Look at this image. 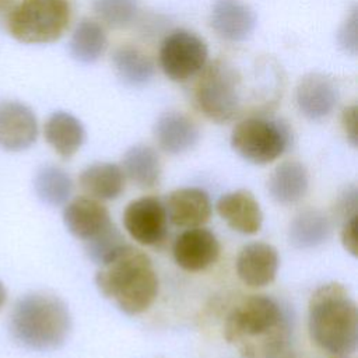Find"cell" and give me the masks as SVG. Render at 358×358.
Masks as SVG:
<instances>
[{
    "label": "cell",
    "mask_w": 358,
    "mask_h": 358,
    "mask_svg": "<svg viewBox=\"0 0 358 358\" xmlns=\"http://www.w3.org/2000/svg\"><path fill=\"white\" fill-rule=\"evenodd\" d=\"M289 336L287 312L267 295H252L241 301L224 322L225 340L243 358H288Z\"/></svg>",
    "instance_id": "cell-1"
},
{
    "label": "cell",
    "mask_w": 358,
    "mask_h": 358,
    "mask_svg": "<svg viewBox=\"0 0 358 358\" xmlns=\"http://www.w3.org/2000/svg\"><path fill=\"white\" fill-rule=\"evenodd\" d=\"M308 329L310 340L324 352L345 358L358 344V309L348 289L340 282H327L309 299Z\"/></svg>",
    "instance_id": "cell-2"
},
{
    "label": "cell",
    "mask_w": 358,
    "mask_h": 358,
    "mask_svg": "<svg viewBox=\"0 0 358 358\" xmlns=\"http://www.w3.org/2000/svg\"><path fill=\"white\" fill-rule=\"evenodd\" d=\"M95 285L123 313L133 316L145 312L154 303L159 282L151 259L127 243L99 266Z\"/></svg>",
    "instance_id": "cell-3"
},
{
    "label": "cell",
    "mask_w": 358,
    "mask_h": 358,
    "mask_svg": "<svg viewBox=\"0 0 358 358\" xmlns=\"http://www.w3.org/2000/svg\"><path fill=\"white\" fill-rule=\"evenodd\" d=\"M71 330L67 305L56 295L32 292L22 296L10 316V331L15 341L34 351L60 348Z\"/></svg>",
    "instance_id": "cell-4"
},
{
    "label": "cell",
    "mask_w": 358,
    "mask_h": 358,
    "mask_svg": "<svg viewBox=\"0 0 358 358\" xmlns=\"http://www.w3.org/2000/svg\"><path fill=\"white\" fill-rule=\"evenodd\" d=\"M194 88L199 110L215 123H228L245 110L243 73L229 59H217L201 71Z\"/></svg>",
    "instance_id": "cell-5"
},
{
    "label": "cell",
    "mask_w": 358,
    "mask_h": 358,
    "mask_svg": "<svg viewBox=\"0 0 358 358\" xmlns=\"http://www.w3.org/2000/svg\"><path fill=\"white\" fill-rule=\"evenodd\" d=\"M69 0H21L7 17L10 34L24 43H50L69 27Z\"/></svg>",
    "instance_id": "cell-6"
},
{
    "label": "cell",
    "mask_w": 358,
    "mask_h": 358,
    "mask_svg": "<svg viewBox=\"0 0 358 358\" xmlns=\"http://www.w3.org/2000/svg\"><path fill=\"white\" fill-rule=\"evenodd\" d=\"M289 140V129L284 122L264 116L246 117L231 133L234 151L256 165L275 161L287 150Z\"/></svg>",
    "instance_id": "cell-7"
},
{
    "label": "cell",
    "mask_w": 358,
    "mask_h": 358,
    "mask_svg": "<svg viewBox=\"0 0 358 358\" xmlns=\"http://www.w3.org/2000/svg\"><path fill=\"white\" fill-rule=\"evenodd\" d=\"M206 42L187 29L168 34L159 48V66L164 74L176 83H185L199 74L207 63Z\"/></svg>",
    "instance_id": "cell-8"
},
{
    "label": "cell",
    "mask_w": 358,
    "mask_h": 358,
    "mask_svg": "<svg viewBox=\"0 0 358 358\" xmlns=\"http://www.w3.org/2000/svg\"><path fill=\"white\" fill-rule=\"evenodd\" d=\"M166 211L164 203L152 196H143L130 201L123 213L127 234L138 243L152 246L166 235Z\"/></svg>",
    "instance_id": "cell-9"
},
{
    "label": "cell",
    "mask_w": 358,
    "mask_h": 358,
    "mask_svg": "<svg viewBox=\"0 0 358 358\" xmlns=\"http://www.w3.org/2000/svg\"><path fill=\"white\" fill-rule=\"evenodd\" d=\"M175 263L186 271H203L213 266L220 256V242L207 228H187L173 242Z\"/></svg>",
    "instance_id": "cell-10"
},
{
    "label": "cell",
    "mask_w": 358,
    "mask_h": 358,
    "mask_svg": "<svg viewBox=\"0 0 358 358\" xmlns=\"http://www.w3.org/2000/svg\"><path fill=\"white\" fill-rule=\"evenodd\" d=\"M38 137V122L31 108L18 101L0 102V147L24 151Z\"/></svg>",
    "instance_id": "cell-11"
},
{
    "label": "cell",
    "mask_w": 358,
    "mask_h": 358,
    "mask_svg": "<svg viewBox=\"0 0 358 358\" xmlns=\"http://www.w3.org/2000/svg\"><path fill=\"white\" fill-rule=\"evenodd\" d=\"M338 95V87L333 78L320 73H310L299 80L295 101L305 117L322 120L334 110Z\"/></svg>",
    "instance_id": "cell-12"
},
{
    "label": "cell",
    "mask_w": 358,
    "mask_h": 358,
    "mask_svg": "<svg viewBox=\"0 0 358 358\" xmlns=\"http://www.w3.org/2000/svg\"><path fill=\"white\" fill-rule=\"evenodd\" d=\"M280 259L277 249L266 242L245 245L236 256V274L249 287H264L274 281Z\"/></svg>",
    "instance_id": "cell-13"
},
{
    "label": "cell",
    "mask_w": 358,
    "mask_h": 358,
    "mask_svg": "<svg viewBox=\"0 0 358 358\" xmlns=\"http://www.w3.org/2000/svg\"><path fill=\"white\" fill-rule=\"evenodd\" d=\"M168 221L179 228L203 227L211 215L208 194L200 187H180L171 192L164 203Z\"/></svg>",
    "instance_id": "cell-14"
},
{
    "label": "cell",
    "mask_w": 358,
    "mask_h": 358,
    "mask_svg": "<svg viewBox=\"0 0 358 358\" xmlns=\"http://www.w3.org/2000/svg\"><path fill=\"white\" fill-rule=\"evenodd\" d=\"M63 221L67 231L84 242L112 224L108 208L91 196H78L69 201L63 210Z\"/></svg>",
    "instance_id": "cell-15"
},
{
    "label": "cell",
    "mask_w": 358,
    "mask_h": 358,
    "mask_svg": "<svg viewBox=\"0 0 358 358\" xmlns=\"http://www.w3.org/2000/svg\"><path fill=\"white\" fill-rule=\"evenodd\" d=\"M210 25L220 38L243 42L256 28V14L239 0H217L211 8Z\"/></svg>",
    "instance_id": "cell-16"
},
{
    "label": "cell",
    "mask_w": 358,
    "mask_h": 358,
    "mask_svg": "<svg viewBox=\"0 0 358 358\" xmlns=\"http://www.w3.org/2000/svg\"><path fill=\"white\" fill-rule=\"evenodd\" d=\"M218 215L236 232L257 234L263 224L259 201L249 190H234L222 194L215 204Z\"/></svg>",
    "instance_id": "cell-17"
},
{
    "label": "cell",
    "mask_w": 358,
    "mask_h": 358,
    "mask_svg": "<svg viewBox=\"0 0 358 358\" xmlns=\"http://www.w3.org/2000/svg\"><path fill=\"white\" fill-rule=\"evenodd\" d=\"M154 137L164 152L179 155L197 144L200 131L197 124L187 115L169 110L162 113L155 122Z\"/></svg>",
    "instance_id": "cell-18"
},
{
    "label": "cell",
    "mask_w": 358,
    "mask_h": 358,
    "mask_svg": "<svg viewBox=\"0 0 358 358\" xmlns=\"http://www.w3.org/2000/svg\"><path fill=\"white\" fill-rule=\"evenodd\" d=\"M43 134L48 144L66 159L73 157L85 140L83 123L74 115L63 110H57L48 117Z\"/></svg>",
    "instance_id": "cell-19"
},
{
    "label": "cell",
    "mask_w": 358,
    "mask_h": 358,
    "mask_svg": "<svg viewBox=\"0 0 358 358\" xmlns=\"http://www.w3.org/2000/svg\"><path fill=\"white\" fill-rule=\"evenodd\" d=\"M309 176L305 165L299 161H284L270 175L267 189L270 196L280 204H294L308 192Z\"/></svg>",
    "instance_id": "cell-20"
},
{
    "label": "cell",
    "mask_w": 358,
    "mask_h": 358,
    "mask_svg": "<svg viewBox=\"0 0 358 358\" xmlns=\"http://www.w3.org/2000/svg\"><path fill=\"white\" fill-rule=\"evenodd\" d=\"M81 189L98 200H115L124 190L126 176L122 166L112 162L88 165L78 178Z\"/></svg>",
    "instance_id": "cell-21"
},
{
    "label": "cell",
    "mask_w": 358,
    "mask_h": 358,
    "mask_svg": "<svg viewBox=\"0 0 358 358\" xmlns=\"http://www.w3.org/2000/svg\"><path fill=\"white\" fill-rule=\"evenodd\" d=\"M112 63L119 80L129 87H143L151 81L155 73L152 59L141 49L122 45L115 49Z\"/></svg>",
    "instance_id": "cell-22"
},
{
    "label": "cell",
    "mask_w": 358,
    "mask_h": 358,
    "mask_svg": "<svg viewBox=\"0 0 358 358\" xmlns=\"http://www.w3.org/2000/svg\"><path fill=\"white\" fill-rule=\"evenodd\" d=\"M122 169L124 176L141 189L154 187L161 178L159 157L152 147L145 144H136L124 152Z\"/></svg>",
    "instance_id": "cell-23"
},
{
    "label": "cell",
    "mask_w": 358,
    "mask_h": 358,
    "mask_svg": "<svg viewBox=\"0 0 358 358\" xmlns=\"http://www.w3.org/2000/svg\"><path fill=\"white\" fill-rule=\"evenodd\" d=\"M331 232L330 220L319 210H305L289 224V243L296 249H312L326 242Z\"/></svg>",
    "instance_id": "cell-24"
},
{
    "label": "cell",
    "mask_w": 358,
    "mask_h": 358,
    "mask_svg": "<svg viewBox=\"0 0 358 358\" xmlns=\"http://www.w3.org/2000/svg\"><path fill=\"white\" fill-rule=\"evenodd\" d=\"M70 55L83 64L95 63L108 48V38L101 24L83 18L70 39Z\"/></svg>",
    "instance_id": "cell-25"
},
{
    "label": "cell",
    "mask_w": 358,
    "mask_h": 358,
    "mask_svg": "<svg viewBox=\"0 0 358 358\" xmlns=\"http://www.w3.org/2000/svg\"><path fill=\"white\" fill-rule=\"evenodd\" d=\"M34 187L36 196L45 204L59 207L69 201L73 192V180L63 168L46 164L38 169Z\"/></svg>",
    "instance_id": "cell-26"
},
{
    "label": "cell",
    "mask_w": 358,
    "mask_h": 358,
    "mask_svg": "<svg viewBox=\"0 0 358 358\" xmlns=\"http://www.w3.org/2000/svg\"><path fill=\"white\" fill-rule=\"evenodd\" d=\"M84 243L88 257L99 266L110 260L119 250H122L127 245L123 235L113 225V222Z\"/></svg>",
    "instance_id": "cell-27"
},
{
    "label": "cell",
    "mask_w": 358,
    "mask_h": 358,
    "mask_svg": "<svg viewBox=\"0 0 358 358\" xmlns=\"http://www.w3.org/2000/svg\"><path fill=\"white\" fill-rule=\"evenodd\" d=\"M95 14L112 28L130 25L138 11V0H94Z\"/></svg>",
    "instance_id": "cell-28"
},
{
    "label": "cell",
    "mask_w": 358,
    "mask_h": 358,
    "mask_svg": "<svg viewBox=\"0 0 358 358\" xmlns=\"http://www.w3.org/2000/svg\"><path fill=\"white\" fill-rule=\"evenodd\" d=\"M338 43L345 52L355 55L357 52V8H354L347 17L345 22L338 31Z\"/></svg>",
    "instance_id": "cell-29"
},
{
    "label": "cell",
    "mask_w": 358,
    "mask_h": 358,
    "mask_svg": "<svg viewBox=\"0 0 358 358\" xmlns=\"http://www.w3.org/2000/svg\"><path fill=\"white\" fill-rule=\"evenodd\" d=\"M357 221H358V214L350 217L343 222V228L340 232L341 236V243L344 249L352 255H358V236H357Z\"/></svg>",
    "instance_id": "cell-30"
},
{
    "label": "cell",
    "mask_w": 358,
    "mask_h": 358,
    "mask_svg": "<svg viewBox=\"0 0 358 358\" xmlns=\"http://www.w3.org/2000/svg\"><path fill=\"white\" fill-rule=\"evenodd\" d=\"M357 189L355 186H351L340 194V199L336 206V211L338 217L343 218V222L357 214Z\"/></svg>",
    "instance_id": "cell-31"
},
{
    "label": "cell",
    "mask_w": 358,
    "mask_h": 358,
    "mask_svg": "<svg viewBox=\"0 0 358 358\" xmlns=\"http://www.w3.org/2000/svg\"><path fill=\"white\" fill-rule=\"evenodd\" d=\"M341 126L347 140L351 143V145L357 147L358 129H357V106L355 105H350L344 108L341 113Z\"/></svg>",
    "instance_id": "cell-32"
},
{
    "label": "cell",
    "mask_w": 358,
    "mask_h": 358,
    "mask_svg": "<svg viewBox=\"0 0 358 358\" xmlns=\"http://www.w3.org/2000/svg\"><path fill=\"white\" fill-rule=\"evenodd\" d=\"M15 0H0V13L1 14H7V17L10 15V13L13 11V8L15 7Z\"/></svg>",
    "instance_id": "cell-33"
},
{
    "label": "cell",
    "mask_w": 358,
    "mask_h": 358,
    "mask_svg": "<svg viewBox=\"0 0 358 358\" xmlns=\"http://www.w3.org/2000/svg\"><path fill=\"white\" fill-rule=\"evenodd\" d=\"M6 299H7V291H6L4 285H3V282L0 281V309L6 303Z\"/></svg>",
    "instance_id": "cell-34"
}]
</instances>
